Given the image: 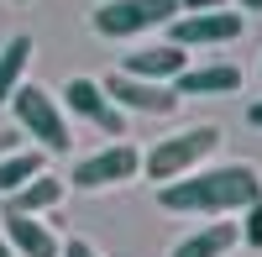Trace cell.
Wrapping results in <instances>:
<instances>
[{
    "instance_id": "8fae6325",
    "label": "cell",
    "mask_w": 262,
    "mask_h": 257,
    "mask_svg": "<svg viewBox=\"0 0 262 257\" xmlns=\"http://www.w3.org/2000/svg\"><path fill=\"white\" fill-rule=\"evenodd\" d=\"M63 184L58 174H37L32 184H21L16 195H6V216H48V210L63 205Z\"/></svg>"
},
{
    "instance_id": "2e32d148",
    "label": "cell",
    "mask_w": 262,
    "mask_h": 257,
    "mask_svg": "<svg viewBox=\"0 0 262 257\" xmlns=\"http://www.w3.org/2000/svg\"><path fill=\"white\" fill-rule=\"evenodd\" d=\"M236 231H242V242H247V247L262 252V200H252V205L242 210V226H236Z\"/></svg>"
},
{
    "instance_id": "7402d4cb",
    "label": "cell",
    "mask_w": 262,
    "mask_h": 257,
    "mask_svg": "<svg viewBox=\"0 0 262 257\" xmlns=\"http://www.w3.org/2000/svg\"><path fill=\"white\" fill-rule=\"evenodd\" d=\"M0 257H16V252H11V242H6V237H0Z\"/></svg>"
},
{
    "instance_id": "7c38bea8",
    "label": "cell",
    "mask_w": 262,
    "mask_h": 257,
    "mask_svg": "<svg viewBox=\"0 0 262 257\" xmlns=\"http://www.w3.org/2000/svg\"><path fill=\"white\" fill-rule=\"evenodd\" d=\"M242 90V69L236 63H200V69L179 74V100L184 95H236Z\"/></svg>"
},
{
    "instance_id": "ac0fdd59",
    "label": "cell",
    "mask_w": 262,
    "mask_h": 257,
    "mask_svg": "<svg viewBox=\"0 0 262 257\" xmlns=\"http://www.w3.org/2000/svg\"><path fill=\"white\" fill-rule=\"evenodd\" d=\"M226 0H179V11H221Z\"/></svg>"
},
{
    "instance_id": "ba28073f",
    "label": "cell",
    "mask_w": 262,
    "mask_h": 257,
    "mask_svg": "<svg viewBox=\"0 0 262 257\" xmlns=\"http://www.w3.org/2000/svg\"><path fill=\"white\" fill-rule=\"evenodd\" d=\"M100 90L111 95L116 111H137V116H173V111H179V90H168V84H147V79H131V74L100 79Z\"/></svg>"
},
{
    "instance_id": "5bb4252c",
    "label": "cell",
    "mask_w": 262,
    "mask_h": 257,
    "mask_svg": "<svg viewBox=\"0 0 262 257\" xmlns=\"http://www.w3.org/2000/svg\"><path fill=\"white\" fill-rule=\"evenodd\" d=\"M37 174H48V163H42L37 147H11V153H0V195H16V189L32 184Z\"/></svg>"
},
{
    "instance_id": "4fadbf2b",
    "label": "cell",
    "mask_w": 262,
    "mask_h": 257,
    "mask_svg": "<svg viewBox=\"0 0 262 257\" xmlns=\"http://www.w3.org/2000/svg\"><path fill=\"white\" fill-rule=\"evenodd\" d=\"M236 242H242L236 221H210V226H200V231H189V237L173 247L168 257H226Z\"/></svg>"
},
{
    "instance_id": "277c9868",
    "label": "cell",
    "mask_w": 262,
    "mask_h": 257,
    "mask_svg": "<svg viewBox=\"0 0 262 257\" xmlns=\"http://www.w3.org/2000/svg\"><path fill=\"white\" fill-rule=\"evenodd\" d=\"M173 16H179V0H100L95 16H90V27L100 37L121 42V37L158 32V27H168Z\"/></svg>"
},
{
    "instance_id": "e0dca14e",
    "label": "cell",
    "mask_w": 262,
    "mask_h": 257,
    "mask_svg": "<svg viewBox=\"0 0 262 257\" xmlns=\"http://www.w3.org/2000/svg\"><path fill=\"white\" fill-rule=\"evenodd\" d=\"M58 257H100V247H95V242H84V237H69V242L58 247Z\"/></svg>"
},
{
    "instance_id": "3957f363",
    "label": "cell",
    "mask_w": 262,
    "mask_h": 257,
    "mask_svg": "<svg viewBox=\"0 0 262 257\" xmlns=\"http://www.w3.org/2000/svg\"><path fill=\"white\" fill-rule=\"evenodd\" d=\"M221 126L205 121V126H189V132H173V137H158L142 153V174L147 179H158V184H173V179H184L194 174L210 153H221Z\"/></svg>"
},
{
    "instance_id": "52a82bcc",
    "label": "cell",
    "mask_w": 262,
    "mask_h": 257,
    "mask_svg": "<svg viewBox=\"0 0 262 257\" xmlns=\"http://www.w3.org/2000/svg\"><path fill=\"white\" fill-rule=\"evenodd\" d=\"M58 105H69V111H74L79 121L100 126L105 137H126V111H116V105H111V95L100 90V79H84V74H74L69 84H63V100H58Z\"/></svg>"
},
{
    "instance_id": "30bf717a",
    "label": "cell",
    "mask_w": 262,
    "mask_h": 257,
    "mask_svg": "<svg viewBox=\"0 0 262 257\" xmlns=\"http://www.w3.org/2000/svg\"><path fill=\"white\" fill-rule=\"evenodd\" d=\"M0 237L11 242L16 257H58V237L48 231V221H37V216H0Z\"/></svg>"
},
{
    "instance_id": "d6986e66",
    "label": "cell",
    "mask_w": 262,
    "mask_h": 257,
    "mask_svg": "<svg viewBox=\"0 0 262 257\" xmlns=\"http://www.w3.org/2000/svg\"><path fill=\"white\" fill-rule=\"evenodd\" d=\"M247 121H252V126H262V100H252V105H247Z\"/></svg>"
},
{
    "instance_id": "ffe728a7",
    "label": "cell",
    "mask_w": 262,
    "mask_h": 257,
    "mask_svg": "<svg viewBox=\"0 0 262 257\" xmlns=\"http://www.w3.org/2000/svg\"><path fill=\"white\" fill-rule=\"evenodd\" d=\"M226 6H242V16H247V11H262V0H226Z\"/></svg>"
},
{
    "instance_id": "8992f818",
    "label": "cell",
    "mask_w": 262,
    "mask_h": 257,
    "mask_svg": "<svg viewBox=\"0 0 262 257\" xmlns=\"http://www.w3.org/2000/svg\"><path fill=\"white\" fill-rule=\"evenodd\" d=\"M142 174V153L131 142H111V147H100V153L90 158H79L74 163V189H84V195H95V189H116V184H131Z\"/></svg>"
},
{
    "instance_id": "44dd1931",
    "label": "cell",
    "mask_w": 262,
    "mask_h": 257,
    "mask_svg": "<svg viewBox=\"0 0 262 257\" xmlns=\"http://www.w3.org/2000/svg\"><path fill=\"white\" fill-rule=\"evenodd\" d=\"M16 137H21V132H0V153H11V147H16Z\"/></svg>"
},
{
    "instance_id": "6da1fadb",
    "label": "cell",
    "mask_w": 262,
    "mask_h": 257,
    "mask_svg": "<svg viewBox=\"0 0 262 257\" xmlns=\"http://www.w3.org/2000/svg\"><path fill=\"white\" fill-rule=\"evenodd\" d=\"M163 210L179 216H231L262 200V174L252 163H215V168H194V174L163 184Z\"/></svg>"
},
{
    "instance_id": "5b68a950",
    "label": "cell",
    "mask_w": 262,
    "mask_h": 257,
    "mask_svg": "<svg viewBox=\"0 0 262 257\" xmlns=\"http://www.w3.org/2000/svg\"><path fill=\"white\" fill-rule=\"evenodd\" d=\"M168 42L173 48H226V42H236L247 32V16L242 11H231V6H221V11H179L168 21Z\"/></svg>"
},
{
    "instance_id": "9a60e30c",
    "label": "cell",
    "mask_w": 262,
    "mask_h": 257,
    "mask_svg": "<svg viewBox=\"0 0 262 257\" xmlns=\"http://www.w3.org/2000/svg\"><path fill=\"white\" fill-rule=\"evenodd\" d=\"M32 37L21 32V37H11L6 48H0V105H6L16 90H21V74H27V63H32Z\"/></svg>"
},
{
    "instance_id": "7a4b0ae2",
    "label": "cell",
    "mask_w": 262,
    "mask_h": 257,
    "mask_svg": "<svg viewBox=\"0 0 262 257\" xmlns=\"http://www.w3.org/2000/svg\"><path fill=\"white\" fill-rule=\"evenodd\" d=\"M11 116H16V132L32 137L37 153H74V126L63 116V105L53 90H42V84H21V90L6 100Z\"/></svg>"
},
{
    "instance_id": "9c48e42d",
    "label": "cell",
    "mask_w": 262,
    "mask_h": 257,
    "mask_svg": "<svg viewBox=\"0 0 262 257\" xmlns=\"http://www.w3.org/2000/svg\"><path fill=\"white\" fill-rule=\"evenodd\" d=\"M189 69V53L184 48H173V42H158V48H137V53H126V69L131 79H147V84H168V79H179Z\"/></svg>"
}]
</instances>
